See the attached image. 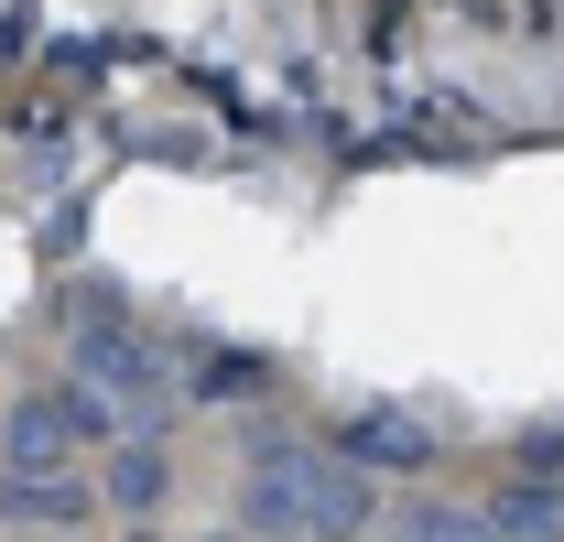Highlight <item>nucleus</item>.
<instances>
[{
	"mask_svg": "<svg viewBox=\"0 0 564 542\" xmlns=\"http://www.w3.org/2000/svg\"><path fill=\"white\" fill-rule=\"evenodd\" d=\"M358 510H369V499H358L326 456H272V477L250 488V521H272V532L282 521H358Z\"/></svg>",
	"mask_w": 564,
	"mask_h": 542,
	"instance_id": "1",
	"label": "nucleus"
},
{
	"mask_svg": "<svg viewBox=\"0 0 564 542\" xmlns=\"http://www.w3.org/2000/svg\"><path fill=\"white\" fill-rule=\"evenodd\" d=\"M337 445H348L358 467H391V477L434 467V445H423V423H402V412H358V423L337 434Z\"/></svg>",
	"mask_w": 564,
	"mask_h": 542,
	"instance_id": "2",
	"label": "nucleus"
},
{
	"mask_svg": "<svg viewBox=\"0 0 564 542\" xmlns=\"http://www.w3.org/2000/svg\"><path fill=\"white\" fill-rule=\"evenodd\" d=\"M76 358L98 369V391H131V402H152V391H163L152 347H141V337H120V326H87V337H76Z\"/></svg>",
	"mask_w": 564,
	"mask_h": 542,
	"instance_id": "3",
	"label": "nucleus"
},
{
	"mask_svg": "<svg viewBox=\"0 0 564 542\" xmlns=\"http://www.w3.org/2000/svg\"><path fill=\"white\" fill-rule=\"evenodd\" d=\"M207 402H250L261 391V358H239V347H207V380H196Z\"/></svg>",
	"mask_w": 564,
	"mask_h": 542,
	"instance_id": "4",
	"label": "nucleus"
},
{
	"mask_svg": "<svg viewBox=\"0 0 564 542\" xmlns=\"http://www.w3.org/2000/svg\"><path fill=\"white\" fill-rule=\"evenodd\" d=\"M109 499H120V510H152V499H163V456H152V445L120 456V467H109Z\"/></svg>",
	"mask_w": 564,
	"mask_h": 542,
	"instance_id": "5",
	"label": "nucleus"
},
{
	"mask_svg": "<svg viewBox=\"0 0 564 542\" xmlns=\"http://www.w3.org/2000/svg\"><path fill=\"white\" fill-rule=\"evenodd\" d=\"M489 521H510V532H554V521H564V499H554V488H510Z\"/></svg>",
	"mask_w": 564,
	"mask_h": 542,
	"instance_id": "6",
	"label": "nucleus"
}]
</instances>
